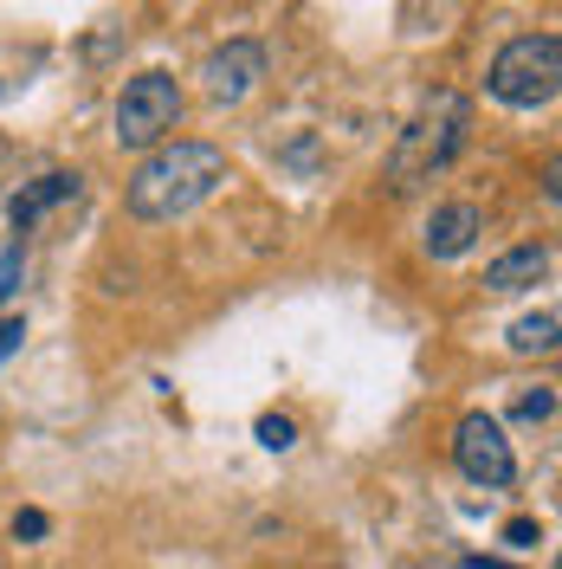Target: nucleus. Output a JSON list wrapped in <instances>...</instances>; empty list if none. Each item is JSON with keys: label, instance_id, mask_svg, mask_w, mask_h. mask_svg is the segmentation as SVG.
Masks as SVG:
<instances>
[{"label": "nucleus", "instance_id": "obj_1", "mask_svg": "<svg viewBox=\"0 0 562 569\" xmlns=\"http://www.w3.org/2000/svg\"><path fill=\"white\" fill-rule=\"evenodd\" d=\"M220 181H227V149H213V142H162L155 156H142L123 201H130L137 220L162 227V220H181L201 201H213Z\"/></svg>", "mask_w": 562, "mask_h": 569}, {"label": "nucleus", "instance_id": "obj_2", "mask_svg": "<svg viewBox=\"0 0 562 569\" xmlns=\"http://www.w3.org/2000/svg\"><path fill=\"white\" fill-rule=\"evenodd\" d=\"M465 130H472V104H465L459 91H433V98L414 110V123L401 130V142H394V156H388V181H394L401 194L421 188V181H433L459 156Z\"/></svg>", "mask_w": 562, "mask_h": 569}, {"label": "nucleus", "instance_id": "obj_3", "mask_svg": "<svg viewBox=\"0 0 562 569\" xmlns=\"http://www.w3.org/2000/svg\"><path fill=\"white\" fill-rule=\"evenodd\" d=\"M485 91L511 110H536L562 91V39L556 33H518L498 46L492 71H485Z\"/></svg>", "mask_w": 562, "mask_h": 569}, {"label": "nucleus", "instance_id": "obj_4", "mask_svg": "<svg viewBox=\"0 0 562 569\" xmlns=\"http://www.w3.org/2000/svg\"><path fill=\"white\" fill-rule=\"evenodd\" d=\"M181 123V84L169 71H137L117 98V142L123 149H155Z\"/></svg>", "mask_w": 562, "mask_h": 569}, {"label": "nucleus", "instance_id": "obj_5", "mask_svg": "<svg viewBox=\"0 0 562 569\" xmlns=\"http://www.w3.org/2000/svg\"><path fill=\"white\" fill-rule=\"evenodd\" d=\"M453 466L472 479V486H485V492H504V486L518 479V453H511V440H504L498 415H485V408L459 415V427H453Z\"/></svg>", "mask_w": 562, "mask_h": 569}, {"label": "nucleus", "instance_id": "obj_6", "mask_svg": "<svg viewBox=\"0 0 562 569\" xmlns=\"http://www.w3.org/2000/svg\"><path fill=\"white\" fill-rule=\"evenodd\" d=\"M265 46L259 39H227V46H213L208 59H201V84H208L213 104H240L252 84L265 78Z\"/></svg>", "mask_w": 562, "mask_h": 569}, {"label": "nucleus", "instance_id": "obj_7", "mask_svg": "<svg viewBox=\"0 0 562 569\" xmlns=\"http://www.w3.org/2000/svg\"><path fill=\"white\" fill-rule=\"evenodd\" d=\"M479 233H485V208L479 201H446V208H433L421 247L426 259H459V252L479 247Z\"/></svg>", "mask_w": 562, "mask_h": 569}, {"label": "nucleus", "instance_id": "obj_8", "mask_svg": "<svg viewBox=\"0 0 562 569\" xmlns=\"http://www.w3.org/2000/svg\"><path fill=\"white\" fill-rule=\"evenodd\" d=\"M78 194H84V176H66V169H59V176H39L33 188H20V194L7 201V220H13V233H27V227H33L46 208L78 201Z\"/></svg>", "mask_w": 562, "mask_h": 569}, {"label": "nucleus", "instance_id": "obj_9", "mask_svg": "<svg viewBox=\"0 0 562 569\" xmlns=\"http://www.w3.org/2000/svg\"><path fill=\"white\" fill-rule=\"evenodd\" d=\"M550 259H556L550 247H511L485 266V284H492V291H524V284H536L550 272Z\"/></svg>", "mask_w": 562, "mask_h": 569}, {"label": "nucleus", "instance_id": "obj_10", "mask_svg": "<svg viewBox=\"0 0 562 569\" xmlns=\"http://www.w3.org/2000/svg\"><path fill=\"white\" fill-rule=\"evenodd\" d=\"M511 350H518V356L556 350V311H530V318L511 323Z\"/></svg>", "mask_w": 562, "mask_h": 569}, {"label": "nucleus", "instance_id": "obj_11", "mask_svg": "<svg viewBox=\"0 0 562 569\" xmlns=\"http://www.w3.org/2000/svg\"><path fill=\"white\" fill-rule=\"evenodd\" d=\"M550 415H556V389H550V382H543V389H524L518 395V421H550Z\"/></svg>", "mask_w": 562, "mask_h": 569}, {"label": "nucleus", "instance_id": "obj_12", "mask_svg": "<svg viewBox=\"0 0 562 569\" xmlns=\"http://www.w3.org/2000/svg\"><path fill=\"white\" fill-rule=\"evenodd\" d=\"M20 279H27V247L13 240V247L0 252V305H7L13 291H20Z\"/></svg>", "mask_w": 562, "mask_h": 569}, {"label": "nucleus", "instance_id": "obj_13", "mask_svg": "<svg viewBox=\"0 0 562 569\" xmlns=\"http://www.w3.org/2000/svg\"><path fill=\"white\" fill-rule=\"evenodd\" d=\"M259 440H265L272 453H284V447L298 440V421H284V415H265V421H259Z\"/></svg>", "mask_w": 562, "mask_h": 569}, {"label": "nucleus", "instance_id": "obj_14", "mask_svg": "<svg viewBox=\"0 0 562 569\" xmlns=\"http://www.w3.org/2000/svg\"><path fill=\"white\" fill-rule=\"evenodd\" d=\"M504 543H511V550H536V543H543V525H536V518H511V525H504Z\"/></svg>", "mask_w": 562, "mask_h": 569}, {"label": "nucleus", "instance_id": "obj_15", "mask_svg": "<svg viewBox=\"0 0 562 569\" xmlns=\"http://www.w3.org/2000/svg\"><path fill=\"white\" fill-rule=\"evenodd\" d=\"M46 531H52V518H46V511H20V518H13V537H20V543H39Z\"/></svg>", "mask_w": 562, "mask_h": 569}, {"label": "nucleus", "instance_id": "obj_16", "mask_svg": "<svg viewBox=\"0 0 562 569\" xmlns=\"http://www.w3.org/2000/svg\"><path fill=\"white\" fill-rule=\"evenodd\" d=\"M20 343H27V323L0 318V362H7V356H20Z\"/></svg>", "mask_w": 562, "mask_h": 569}, {"label": "nucleus", "instance_id": "obj_17", "mask_svg": "<svg viewBox=\"0 0 562 569\" xmlns=\"http://www.w3.org/2000/svg\"><path fill=\"white\" fill-rule=\"evenodd\" d=\"M459 569H518V563H504V557H465Z\"/></svg>", "mask_w": 562, "mask_h": 569}, {"label": "nucleus", "instance_id": "obj_18", "mask_svg": "<svg viewBox=\"0 0 562 569\" xmlns=\"http://www.w3.org/2000/svg\"><path fill=\"white\" fill-rule=\"evenodd\" d=\"M414 569H459V563H440V557H426V563H414Z\"/></svg>", "mask_w": 562, "mask_h": 569}]
</instances>
